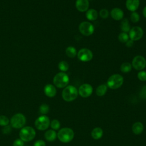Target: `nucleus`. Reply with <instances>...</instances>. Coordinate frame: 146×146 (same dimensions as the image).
Returning <instances> with one entry per match:
<instances>
[{
    "mask_svg": "<svg viewBox=\"0 0 146 146\" xmlns=\"http://www.w3.org/2000/svg\"><path fill=\"white\" fill-rule=\"evenodd\" d=\"M78 91L76 88L72 85L67 86L63 89L62 96L64 100L66 102H71L74 100L78 96Z\"/></svg>",
    "mask_w": 146,
    "mask_h": 146,
    "instance_id": "f257e3e1",
    "label": "nucleus"
},
{
    "mask_svg": "<svg viewBox=\"0 0 146 146\" xmlns=\"http://www.w3.org/2000/svg\"><path fill=\"white\" fill-rule=\"evenodd\" d=\"M53 83L58 88L66 87L69 83V77L65 72H60L54 77Z\"/></svg>",
    "mask_w": 146,
    "mask_h": 146,
    "instance_id": "f03ea898",
    "label": "nucleus"
},
{
    "mask_svg": "<svg viewBox=\"0 0 146 146\" xmlns=\"http://www.w3.org/2000/svg\"><path fill=\"white\" fill-rule=\"evenodd\" d=\"M58 139L63 143H68L71 141L74 136V132L70 128H63L58 132Z\"/></svg>",
    "mask_w": 146,
    "mask_h": 146,
    "instance_id": "7ed1b4c3",
    "label": "nucleus"
},
{
    "mask_svg": "<svg viewBox=\"0 0 146 146\" xmlns=\"http://www.w3.org/2000/svg\"><path fill=\"white\" fill-rule=\"evenodd\" d=\"M123 78L121 75L115 74L109 77L107 80V84L110 88L115 90L120 87L123 83Z\"/></svg>",
    "mask_w": 146,
    "mask_h": 146,
    "instance_id": "20e7f679",
    "label": "nucleus"
},
{
    "mask_svg": "<svg viewBox=\"0 0 146 146\" xmlns=\"http://www.w3.org/2000/svg\"><path fill=\"white\" fill-rule=\"evenodd\" d=\"M36 132L35 129L30 127H25L22 128L19 132L20 139L23 141H30L35 136Z\"/></svg>",
    "mask_w": 146,
    "mask_h": 146,
    "instance_id": "39448f33",
    "label": "nucleus"
},
{
    "mask_svg": "<svg viewBox=\"0 0 146 146\" xmlns=\"http://www.w3.org/2000/svg\"><path fill=\"white\" fill-rule=\"evenodd\" d=\"M26 119L25 116L20 113H16L12 116L10 120L11 126L13 128L18 129L22 128L26 124Z\"/></svg>",
    "mask_w": 146,
    "mask_h": 146,
    "instance_id": "423d86ee",
    "label": "nucleus"
},
{
    "mask_svg": "<svg viewBox=\"0 0 146 146\" xmlns=\"http://www.w3.org/2000/svg\"><path fill=\"white\" fill-rule=\"evenodd\" d=\"M50 119L46 115H42L38 117L35 121V127L41 131H44L47 129L50 125Z\"/></svg>",
    "mask_w": 146,
    "mask_h": 146,
    "instance_id": "0eeeda50",
    "label": "nucleus"
},
{
    "mask_svg": "<svg viewBox=\"0 0 146 146\" xmlns=\"http://www.w3.org/2000/svg\"><path fill=\"white\" fill-rule=\"evenodd\" d=\"M79 30L82 35L84 36H90L94 33V27L90 22L84 21L80 23L79 26Z\"/></svg>",
    "mask_w": 146,
    "mask_h": 146,
    "instance_id": "6e6552de",
    "label": "nucleus"
},
{
    "mask_svg": "<svg viewBox=\"0 0 146 146\" xmlns=\"http://www.w3.org/2000/svg\"><path fill=\"white\" fill-rule=\"evenodd\" d=\"M132 66L136 70L141 71L146 66V60L143 56L137 55L132 59Z\"/></svg>",
    "mask_w": 146,
    "mask_h": 146,
    "instance_id": "1a4fd4ad",
    "label": "nucleus"
},
{
    "mask_svg": "<svg viewBox=\"0 0 146 146\" xmlns=\"http://www.w3.org/2000/svg\"><path fill=\"white\" fill-rule=\"evenodd\" d=\"M78 59L82 62H87L90 61L93 58L92 51L87 48H81L77 53Z\"/></svg>",
    "mask_w": 146,
    "mask_h": 146,
    "instance_id": "9d476101",
    "label": "nucleus"
},
{
    "mask_svg": "<svg viewBox=\"0 0 146 146\" xmlns=\"http://www.w3.org/2000/svg\"><path fill=\"white\" fill-rule=\"evenodd\" d=\"M143 30L139 26H135L131 28L129 31V38L133 41H136L140 39L143 36Z\"/></svg>",
    "mask_w": 146,
    "mask_h": 146,
    "instance_id": "9b49d317",
    "label": "nucleus"
},
{
    "mask_svg": "<svg viewBox=\"0 0 146 146\" xmlns=\"http://www.w3.org/2000/svg\"><path fill=\"white\" fill-rule=\"evenodd\" d=\"M93 88L90 84L84 83L82 84L78 90V94L83 98L89 97L92 93Z\"/></svg>",
    "mask_w": 146,
    "mask_h": 146,
    "instance_id": "f8f14e48",
    "label": "nucleus"
},
{
    "mask_svg": "<svg viewBox=\"0 0 146 146\" xmlns=\"http://www.w3.org/2000/svg\"><path fill=\"white\" fill-rule=\"evenodd\" d=\"M88 0H76L75 7L76 9L80 12H85L88 10L89 7Z\"/></svg>",
    "mask_w": 146,
    "mask_h": 146,
    "instance_id": "ddd939ff",
    "label": "nucleus"
},
{
    "mask_svg": "<svg viewBox=\"0 0 146 146\" xmlns=\"http://www.w3.org/2000/svg\"><path fill=\"white\" fill-rule=\"evenodd\" d=\"M110 15L114 20L120 21L124 17V12L121 9L115 7L111 10Z\"/></svg>",
    "mask_w": 146,
    "mask_h": 146,
    "instance_id": "4468645a",
    "label": "nucleus"
},
{
    "mask_svg": "<svg viewBox=\"0 0 146 146\" xmlns=\"http://www.w3.org/2000/svg\"><path fill=\"white\" fill-rule=\"evenodd\" d=\"M140 5V0H127L125 6L127 9L132 12L135 11Z\"/></svg>",
    "mask_w": 146,
    "mask_h": 146,
    "instance_id": "2eb2a0df",
    "label": "nucleus"
},
{
    "mask_svg": "<svg viewBox=\"0 0 146 146\" xmlns=\"http://www.w3.org/2000/svg\"><path fill=\"white\" fill-rule=\"evenodd\" d=\"M44 92L47 96L52 98L56 95V90L54 86L51 84H48L44 86Z\"/></svg>",
    "mask_w": 146,
    "mask_h": 146,
    "instance_id": "dca6fc26",
    "label": "nucleus"
},
{
    "mask_svg": "<svg viewBox=\"0 0 146 146\" xmlns=\"http://www.w3.org/2000/svg\"><path fill=\"white\" fill-rule=\"evenodd\" d=\"M86 16L88 20L94 21L97 19L98 17V13L96 10L93 9H90L86 11Z\"/></svg>",
    "mask_w": 146,
    "mask_h": 146,
    "instance_id": "f3484780",
    "label": "nucleus"
},
{
    "mask_svg": "<svg viewBox=\"0 0 146 146\" xmlns=\"http://www.w3.org/2000/svg\"><path fill=\"white\" fill-rule=\"evenodd\" d=\"M132 129L135 134L139 135L143 132L144 129V126L141 122H136L133 124Z\"/></svg>",
    "mask_w": 146,
    "mask_h": 146,
    "instance_id": "a211bd4d",
    "label": "nucleus"
},
{
    "mask_svg": "<svg viewBox=\"0 0 146 146\" xmlns=\"http://www.w3.org/2000/svg\"><path fill=\"white\" fill-rule=\"evenodd\" d=\"M103 129L100 127L95 128L91 132V136L94 139H99L103 136Z\"/></svg>",
    "mask_w": 146,
    "mask_h": 146,
    "instance_id": "6ab92c4d",
    "label": "nucleus"
},
{
    "mask_svg": "<svg viewBox=\"0 0 146 146\" xmlns=\"http://www.w3.org/2000/svg\"><path fill=\"white\" fill-rule=\"evenodd\" d=\"M56 133L54 130H48L44 133L45 139L48 141H53L56 138Z\"/></svg>",
    "mask_w": 146,
    "mask_h": 146,
    "instance_id": "aec40b11",
    "label": "nucleus"
},
{
    "mask_svg": "<svg viewBox=\"0 0 146 146\" xmlns=\"http://www.w3.org/2000/svg\"><path fill=\"white\" fill-rule=\"evenodd\" d=\"M120 29L123 32H124L126 33L129 31L131 28H130V25L129 24V21L128 19L124 18L121 21L120 23Z\"/></svg>",
    "mask_w": 146,
    "mask_h": 146,
    "instance_id": "412c9836",
    "label": "nucleus"
},
{
    "mask_svg": "<svg viewBox=\"0 0 146 146\" xmlns=\"http://www.w3.org/2000/svg\"><path fill=\"white\" fill-rule=\"evenodd\" d=\"M107 91V86L105 84H102L99 86L96 90V94L99 96H102L105 95Z\"/></svg>",
    "mask_w": 146,
    "mask_h": 146,
    "instance_id": "4be33fe9",
    "label": "nucleus"
},
{
    "mask_svg": "<svg viewBox=\"0 0 146 146\" xmlns=\"http://www.w3.org/2000/svg\"><path fill=\"white\" fill-rule=\"evenodd\" d=\"M66 54L67 56L71 58H74L77 54L76 48L73 46H68L66 49Z\"/></svg>",
    "mask_w": 146,
    "mask_h": 146,
    "instance_id": "5701e85b",
    "label": "nucleus"
},
{
    "mask_svg": "<svg viewBox=\"0 0 146 146\" xmlns=\"http://www.w3.org/2000/svg\"><path fill=\"white\" fill-rule=\"evenodd\" d=\"M132 64L129 62H124L120 66V70L124 73L129 72L131 71Z\"/></svg>",
    "mask_w": 146,
    "mask_h": 146,
    "instance_id": "b1692460",
    "label": "nucleus"
},
{
    "mask_svg": "<svg viewBox=\"0 0 146 146\" xmlns=\"http://www.w3.org/2000/svg\"><path fill=\"white\" fill-rule=\"evenodd\" d=\"M58 68L59 69L62 71V72H66L69 68V64L68 63L64 60H62L58 64Z\"/></svg>",
    "mask_w": 146,
    "mask_h": 146,
    "instance_id": "393cba45",
    "label": "nucleus"
},
{
    "mask_svg": "<svg viewBox=\"0 0 146 146\" xmlns=\"http://www.w3.org/2000/svg\"><path fill=\"white\" fill-rule=\"evenodd\" d=\"M118 39L120 42L126 43L129 39V35H128L127 33L122 32L119 34V35L118 36Z\"/></svg>",
    "mask_w": 146,
    "mask_h": 146,
    "instance_id": "a878e982",
    "label": "nucleus"
},
{
    "mask_svg": "<svg viewBox=\"0 0 146 146\" xmlns=\"http://www.w3.org/2000/svg\"><path fill=\"white\" fill-rule=\"evenodd\" d=\"M130 19L133 23H137L140 20V15L137 13L135 11L132 12L130 16Z\"/></svg>",
    "mask_w": 146,
    "mask_h": 146,
    "instance_id": "bb28decb",
    "label": "nucleus"
},
{
    "mask_svg": "<svg viewBox=\"0 0 146 146\" xmlns=\"http://www.w3.org/2000/svg\"><path fill=\"white\" fill-rule=\"evenodd\" d=\"M9 123V119L7 117L4 115L0 116V125L6 126Z\"/></svg>",
    "mask_w": 146,
    "mask_h": 146,
    "instance_id": "cd10ccee",
    "label": "nucleus"
},
{
    "mask_svg": "<svg viewBox=\"0 0 146 146\" xmlns=\"http://www.w3.org/2000/svg\"><path fill=\"white\" fill-rule=\"evenodd\" d=\"M49 111V107L47 104H43L39 107V112L42 114H46Z\"/></svg>",
    "mask_w": 146,
    "mask_h": 146,
    "instance_id": "c85d7f7f",
    "label": "nucleus"
},
{
    "mask_svg": "<svg viewBox=\"0 0 146 146\" xmlns=\"http://www.w3.org/2000/svg\"><path fill=\"white\" fill-rule=\"evenodd\" d=\"M50 125H51V127L53 129H55V130L58 129L60 128V124L59 121L58 120H56V119L53 120L51 122Z\"/></svg>",
    "mask_w": 146,
    "mask_h": 146,
    "instance_id": "c756f323",
    "label": "nucleus"
},
{
    "mask_svg": "<svg viewBox=\"0 0 146 146\" xmlns=\"http://www.w3.org/2000/svg\"><path fill=\"white\" fill-rule=\"evenodd\" d=\"M99 16L103 19H106L109 16V12L108 10L106 9H103L100 10L99 11Z\"/></svg>",
    "mask_w": 146,
    "mask_h": 146,
    "instance_id": "7c9ffc66",
    "label": "nucleus"
},
{
    "mask_svg": "<svg viewBox=\"0 0 146 146\" xmlns=\"http://www.w3.org/2000/svg\"><path fill=\"white\" fill-rule=\"evenodd\" d=\"M137 78L141 81H146V71H140L137 73Z\"/></svg>",
    "mask_w": 146,
    "mask_h": 146,
    "instance_id": "2f4dec72",
    "label": "nucleus"
},
{
    "mask_svg": "<svg viewBox=\"0 0 146 146\" xmlns=\"http://www.w3.org/2000/svg\"><path fill=\"white\" fill-rule=\"evenodd\" d=\"M11 127H12L11 126L9 125L5 126L2 129V132L5 134H8L10 133L11 131Z\"/></svg>",
    "mask_w": 146,
    "mask_h": 146,
    "instance_id": "473e14b6",
    "label": "nucleus"
},
{
    "mask_svg": "<svg viewBox=\"0 0 146 146\" xmlns=\"http://www.w3.org/2000/svg\"><path fill=\"white\" fill-rule=\"evenodd\" d=\"M23 141H22L21 139H16L13 144V146H23Z\"/></svg>",
    "mask_w": 146,
    "mask_h": 146,
    "instance_id": "72a5a7b5",
    "label": "nucleus"
},
{
    "mask_svg": "<svg viewBox=\"0 0 146 146\" xmlns=\"http://www.w3.org/2000/svg\"><path fill=\"white\" fill-rule=\"evenodd\" d=\"M140 96L143 99H146V86H144L141 89L140 92Z\"/></svg>",
    "mask_w": 146,
    "mask_h": 146,
    "instance_id": "f704fd0d",
    "label": "nucleus"
},
{
    "mask_svg": "<svg viewBox=\"0 0 146 146\" xmlns=\"http://www.w3.org/2000/svg\"><path fill=\"white\" fill-rule=\"evenodd\" d=\"M34 146H46V143L42 140H38L34 143Z\"/></svg>",
    "mask_w": 146,
    "mask_h": 146,
    "instance_id": "c9c22d12",
    "label": "nucleus"
},
{
    "mask_svg": "<svg viewBox=\"0 0 146 146\" xmlns=\"http://www.w3.org/2000/svg\"><path fill=\"white\" fill-rule=\"evenodd\" d=\"M125 45L127 47H131L133 45V41L131 40V39H129L126 43H125Z\"/></svg>",
    "mask_w": 146,
    "mask_h": 146,
    "instance_id": "e433bc0d",
    "label": "nucleus"
},
{
    "mask_svg": "<svg viewBox=\"0 0 146 146\" xmlns=\"http://www.w3.org/2000/svg\"><path fill=\"white\" fill-rule=\"evenodd\" d=\"M143 15L145 18H146V6L143 9Z\"/></svg>",
    "mask_w": 146,
    "mask_h": 146,
    "instance_id": "4c0bfd02",
    "label": "nucleus"
},
{
    "mask_svg": "<svg viewBox=\"0 0 146 146\" xmlns=\"http://www.w3.org/2000/svg\"><path fill=\"white\" fill-rule=\"evenodd\" d=\"M88 1H89V0H88Z\"/></svg>",
    "mask_w": 146,
    "mask_h": 146,
    "instance_id": "58836bf2",
    "label": "nucleus"
}]
</instances>
